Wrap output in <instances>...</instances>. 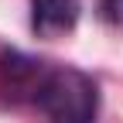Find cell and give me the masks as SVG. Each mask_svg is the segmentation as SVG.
<instances>
[{
    "label": "cell",
    "mask_w": 123,
    "mask_h": 123,
    "mask_svg": "<svg viewBox=\"0 0 123 123\" xmlns=\"http://www.w3.org/2000/svg\"><path fill=\"white\" fill-rule=\"evenodd\" d=\"M82 0H31V31L38 38H62L79 24Z\"/></svg>",
    "instance_id": "2"
},
{
    "label": "cell",
    "mask_w": 123,
    "mask_h": 123,
    "mask_svg": "<svg viewBox=\"0 0 123 123\" xmlns=\"http://www.w3.org/2000/svg\"><path fill=\"white\" fill-rule=\"evenodd\" d=\"M99 14L106 24L123 27V0H99Z\"/></svg>",
    "instance_id": "3"
},
{
    "label": "cell",
    "mask_w": 123,
    "mask_h": 123,
    "mask_svg": "<svg viewBox=\"0 0 123 123\" xmlns=\"http://www.w3.org/2000/svg\"><path fill=\"white\" fill-rule=\"evenodd\" d=\"M0 92L14 106H31L44 123H96L99 86L75 65L0 48Z\"/></svg>",
    "instance_id": "1"
}]
</instances>
